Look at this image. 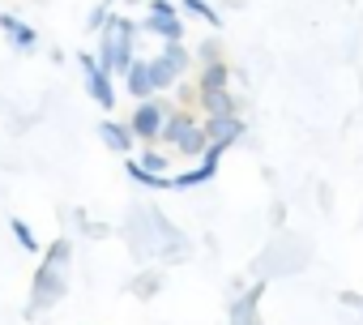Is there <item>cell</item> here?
Here are the masks:
<instances>
[{
  "instance_id": "277c9868",
  "label": "cell",
  "mask_w": 363,
  "mask_h": 325,
  "mask_svg": "<svg viewBox=\"0 0 363 325\" xmlns=\"http://www.w3.org/2000/svg\"><path fill=\"white\" fill-rule=\"evenodd\" d=\"M82 73H86V86H90V99L99 107H116V86H111V73L103 65H94V56H82Z\"/></svg>"
},
{
  "instance_id": "8992f818",
  "label": "cell",
  "mask_w": 363,
  "mask_h": 325,
  "mask_svg": "<svg viewBox=\"0 0 363 325\" xmlns=\"http://www.w3.org/2000/svg\"><path fill=\"white\" fill-rule=\"evenodd\" d=\"M201 128H206V137H210V141H218V145H227V150H231V145L240 141V133H244V120H240L235 111H231V116H206V124H201Z\"/></svg>"
},
{
  "instance_id": "4fadbf2b",
  "label": "cell",
  "mask_w": 363,
  "mask_h": 325,
  "mask_svg": "<svg viewBox=\"0 0 363 325\" xmlns=\"http://www.w3.org/2000/svg\"><path fill=\"white\" fill-rule=\"evenodd\" d=\"M189 124H193V116H189V111H167V120H162V133H158V137H162L167 145H175V141H179V133H184Z\"/></svg>"
},
{
  "instance_id": "7c38bea8",
  "label": "cell",
  "mask_w": 363,
  "mask_h": 325,
  "mask_svg": "<svg viewBox=\"0 0 363 325\" xmlns=\"http://www.w3.org/2000/svg\"><path fill=\"white\" fill-rule=\"evenodd\" d=\"M128 180H137L145 189H175L171 184V172H150V167H141L137 158H128Z\"/></svg>"
},
{
  "instance_id": "9a60e30c",
  "label": "cell",
  "mask_w": 363,
  "mask_h": 325,
  "mask_svg": "<svg viewBox=\"0 0 363 325\" xmlns=\"http://www.w3.org/2000/svg\"><path fill=\"white\" fill-rule=\"evenodd\" d=\"M184 9H189V13H197V18H201L210 31H223V18H218L210 5H206V0H184Z\"/></svg>"
},
{
  "instance_id": "6da1fadb",
  "label": "cell",
  "mask_w": 363,
  "mask_h": 325,
  "mask_svg": "<svg viewBox=\"0 0 363 325\" xmlns=\"http://www.w3.org/2000/svg\"><path fill=\"white\" fill-rule=\"evenodd\" d=\"M189 60H193V56H189V48H184V43H167V48H162V56H154V60H150L154 94H158V90H171L179 77H184V73L193 69Z\"/></svg>"
},
{
  "instance_id": "5b68a950",
  "label": "cell",
  "mask_w": 363,
  "mask_h": 325,
  "mask_svg": "<svg viewBox=\"0 0 363 325\" xmlns=\"http://www.w3.org/2000/svg\"><path fill=\"white\" fill-rule=\"evenodd\" d=\"M150 35H158V39H167V43H179V39H184V26H179V18L171 13L167 0H154V5H150Z\"/></svg>"
},
{
  "instance_id": "7a4b0ae2",
  "label": "cell",
  "mask_w": 363,
  "mask_h": 325,
  "mask_svg": "<svg viewBox=\"0 0 363 325\" xmlns=\"http://www.w3.org/2000/svg\"><path fill=\"white\" fill-rule=\"evenodd\" d=\"M167 111H171V107H167L162 99H154V94H150V99H137V107H133V116H128V133H133L137 141H150V145H154L158 133H162Z\"/></svg>"
},
{
  "instance_id": "d6986e66",
  "label": "cell",
  "mask_w": 363,
  "mask_h": 325,
  "mask_svg": "<svg viewBox=\"0 0 363 325\" xmlns=\"http://www.w3.org/2000/svg\"><path fill=\"white\" fill-rule=\"evenodd\" d=\"M158 287H162V274H145V278L137 282V291H141V295H154Z\"/></svg>"
},
{
  "instance_id": "2e32d148",
  "label": "cell",
  "mask_w": 363,
  "mask_h": 325,
  "mask_svg": "<svg viewBox=\"0 0 363 325\" xmlns=\"http://www.w3.org/2000/svg\"><path fill=\"white\" fill-rule=\"evenodd\" d=\"M5 26H9V35H13V43L26 52V48H35V31L30 26H22V22H13V18H5Z\"/></svg>"
},
{
  "instance_id": "8fae6325",
  "label": "cell",
  "mask_w": 363,
  "mask_h": 325,
  "mask_svg": "<svg viewBox=\"0 0 363 325\" xmlns=\"http://www.w3.org/2000/svg\"><path fill=\"white\" fill-rule=\"evenodd\" d=\"M99 137H103L111 150H120V154H133V141H137V137L128 133V124H116V120H103V124H99Z\"/></svg>"
},
{
  "instance_id": "9c48e42d",
  "label": "cell",
  "mask_w": 363,
  "mask_h": 325,
  "mask_svg": "<svg viewBox=\"0 0 363 325\" xmlns=\"http://www.w3.org/2000/svg\"><path fill=\"white\" fill-rule=\"evenodd\" d=\"M206 145H210V137H206V128H201L197 120H193L184 133H179V141H175V150L184 154V158H201V154H206Z\"/></svg>"
},
{
  "instance_id": "3957f363",
  "label": "cell",
  "mask_w": 363,
  "mask_h": 325,
  "mask_svg": "<svg viewBox=\"0 0 363 325\" xmlns=\"http://www.w3.org/2000/svg\"><path fill=\"white\" fill-rule=\"evenodd\" d=\"M223 154H227V145L210 141V145H206V154H201V162H197V167H189V172H179V176H171V184H175V189H197V184H210V180L218 176V162H223Z\"/></svg>"
},
{
  "instance_id": "30bf717a",
  "label": "cell",
  "mask_w": 363,
  "mask_h": 325,
  "mask_svg": "<svg viewBox=\"0 0 363 325\" xmlns=\"http://www.w3.org/2000/svg\"><path fill=\"white\" fill-rule=\"evenodd\" d=\"M227 82H231V65H223V60H206L201 65V94L227 90Z\"/></svg>"
},
{
  "instance_id": "e0dca14e",
  "label": "cell",
  "mask_w": 363,
  "mask_h": 325,
  "mask_svg": "<svg viewBox=\"0 0 363 325\" xmlns=\"http://www.w3.org/2000/svg\"><path fill=\"white\" fill-rule=\"evenodd\" d=\"M137 162H141V167H150V172H167V167H171V158H167L162 150H145Z\"/></svg>"
},
{
  "instance_id": "52a82bcc",
  "label": "cell",
  "mask_w": 363,
  "mask_h": 325,
  "mask_svg": "<svg viewBox=\"0 0 363 325\" xmlns=\"http://www.w3.org/2000/svg\"><path fill=\"white\" fill-rule=\"evenodd\" d=\"M265 295V282H252L240 299H231V325H265L257 316V299Z\"/></svg>"
},
{
  "instance_id": "5bb4252c",
  "label": "cell",
  "mask_w": 363,
  "mask_h": 325,
  "mask_svg": "<svg viewBox=\"0 0 363 325\" xmlns=\"http://www.w3.org/2000/svg\"><path fill=\"white\" fill-rule=\"evenodd\" d=\"M201 103H206V111H210V116H231V111H235V99H231V90L201 94Z\"/></svg>"
},
{
  "instance_id": "ba28073f",
  "label": "cell",
  "mask_w": 363,
  "mask_h": 325,
  "mask_svg": "<svg viewBox=\"0 0 363 325\" xmlns=\"http://www.w3.org/2000/svg\"><path fill=\"white\" fill-rule=\"evenodd\" d=\"M124 86L133 99H150L154 94V82H150V60H133L128 73H124Z\"/></svg>"
},
{
  "instance_id": "ac0fdd59",
  "label": "cell",
  "mask_w": 363,
  "mask_h": 325,
  "mask_svg": "<svg viewBox=\"0 0 363 325\" xmlns=\"http://www.w3.org/2000/svg\"><path fill=\"white\" fill-rule=\"evenodd\" d=\"M13 231H18V244H22V248H30V253L39 248V240H35V231H30V227H26L22 219H13Z\"/></svg>"
}]
</instances>
